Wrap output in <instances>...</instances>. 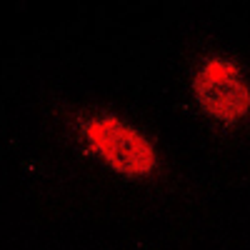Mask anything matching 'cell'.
<instances>
[{"instance_id": "obj_1", "label": "cell", "mask_w": 250, "mask_h": 250, "mask_svg": "<svg viewBox=\"0 0 250 250\" xmlns=\"http://www.w3.org/2000/svg\"><path fill=\"white\" fill-rule=\"evenodd\" d=\"M80 135L105 165L125 178H145L158 168L153 143L118 115H95L80 120Z\"/></svg>"}, {"instance_id": "obj_2", "label": "cell", "mask_w": 250, "mask_h": 250, "mask_svg": "<svg viewBox=\"0 0 250 250\" xmlns=\"http://www.w3.org/2000/svg\"><path fill=\"white\" fill-rule=\"evenodd\" d=\"M198 105L220 123L233 125L250 113V85L228 58H208L193 78Z\"/></svg>"}]
</instances>
